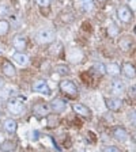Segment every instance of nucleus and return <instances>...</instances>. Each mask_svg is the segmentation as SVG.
Here are the masks:
<instances>
[{"label": "nucleus", "mask_w": 136, "mask_h": 152, "mask_svg": "<svg viewBox=\"0 0 136 152\" xmlns=\"http://www.w3.org/2000/svg\"><path fill=\"white\" fill-rule=\"evenodd\" d=\"M49 107H51L56 114H60V113H63V111H65L67 103L63 101V99L56 98V99H53V101L51 102V106H49Z\"/></svg>", "instance_id": "6"}, {"label": "nucleus", "mask_w": 136, "mask_h": 152, "mask_svg": "<svg viewBox=\"0 0 136 152\" xmlns=\"http://www.w3.org/2000/svg\"><path fill=\"white\" fill-rule=\"evenodd\" d=\"M1 151L3 152H12L15 149V142L14 141H6L4 144H1Z\"/></svg>", "instance_id": "19"}, {"label": "nucleus", "mask_w": 136, "mask_h": 152, "mask_svg": "<svg viewBox=\"0 0 136 152\" xmlns=\"http://www.w3.org/2000/svg\"><path fill=\"white\" fill-rule=\"evenodd\" d=\"M57 73H60V75H63V76H65V75H68L70 73V68L67 65H57Z\"/></svg>", "instance_id": "23"}, {"label": "nucleus", "mask_w": 136, "mask_h": 152, "mask_svg": "<svg viewBox=\"0 0 136 152\" xmlns=\"http://www.w3.org/2000/svg\"><path fill=\"white\" fill-rule=\"evenodd\" d=\"M113 136L117 140H120V141H127L128 140V133L124 128H114Z\"/></svg>", "instance_id": "12"}, {"label": "nucleus", "mask_w": 136, "mask_h": 152, "mask_svg": "<svg viewBox=\"0 0 136 152\" xmlns=\"http://www.w3.org/2000/svg\"><path fill=\"white\" fill-rule=\"evenodd\" d=\"M10 30V23L6 19H0V35H6Z\"/></svg>", "instance_id": "18"}, {"label": "nucleus", "mask_w": 136, "mask_h": 152, "mask_svg": "<svg viewBox=\"0 0 136 152\" xmlns=\"http://www.w3.org/2000/svg\"><path fill=\"white\" fill-rule=\"evenodd\" d=\"M33 91L38 92V94H44V95H49L51 94V90H49V86L45 80H37V82L33 83Z\"/></svg>", "instance_id": "4"}, {"label": "nucleus", "mask_w": 136, "mask_h": 152, "mask_svg": "<svg viewBox=\"0 0 136 152\" xmlns=\"http://www.w3.org/2000/svg\"><path fill=\"white\" fill-rule=\"evenodd\" d=\"M112 91H113L114 94H123V92L125 91V84L118 79L113 80V83H112Z\"/></svg>", "instance_id": "13"}, {"label": "nucleus", "mask_w": 136, "mask_h": 152, "mask_svg": "<svg viewBox=\"0 0 136 152\" xmlns=\"http://www.w3.org/2000/svg\"><path fill=\"white\" fill-rule=\"evenodd\" d=\"M118 33H120V28L117 27V25H116V23H110L108 27V34L110 35V37H116Z\"/></svg>", "instance_id": "20"}, {"label": "nucleus", "mask_w": 136, "mask_h": 152, "mask_svg": "<svg viewBox=\"0 0 136 152\" xmlns=\"http://www.w3.org/2000/svg\"><path fill=\"white\" fill-rule=\"evenodd\" d=\"M12 57H14V60L18 64H21V65H26V64H27V57H26V54H23L22 52H15V53L12 54Z\"/></svg>", "instance_id": "17"}, {"label": "nucleus", "mask_w": 136, "mask_h": 152, "mask_svg": "<svg viewBox=\"0 0 136 152\" xmlns=\"http://www.w3.org/2000/svg\"><path fill=\"white\" fill-rule=\"evenodd\" d=\"M3 73L7 76V77H14V76L16 75L15 66L10 63V61H4L3 63Z\"/></svg>", "instance_id": "11"}, {"label": "nucleus", "mask_w": 136, "mask_h": 152, "mask_svg": "<svg viewBox=\"0 0 136 152\" xmlns=\"http://www.w3.org/2000/svg\"><path fill=\"white\" fill-rule=\"evenodd\" d=\"M106 106L112 111H118L123 106V101L120 98H108L106 99Z\"/></svg>", "instance_id": "8"}, {"label": "nucleus", "mask_w": 136, "mask_h": 152, "mask_svg": "<svg viewBox=\"0 0 136 152\" xmlns=\"http://www.w3.org/2000/svg\"><path fill=\"white\" fill-rule=\"evenodd\" d=\"M1 84H3V82H1V79H0V86H1Z\"/></svg>", "instance_id": "29"}, {"label": "nucleus", "mask_w": 136, "mask_h": 152, "mask_svg": "<svg viewBox=\"0 0 136 152\" xmlns=\"http://www.w3.org/2000/svg\"><path fill=\"white\" fill-rule=\"evenodd\" d=\"M123 72L127 77H129V79H135V66H133V64L125 63L123 65Z\"/></svg>", "instance_id": "14"}, {"label": "nucleus", "mask_w": 136, "mask_h": 152, "mask_svg": "<svg viewBox=\"0 0 136 152\" xmlns=\"http://www.w3.org/2000/svg\"><path fill=\"white\" fill-rule=\"evenodd\" d=\"M97 1H105V0H97Z\"/></svg>", "instance_id": "30"}, {"label": "nucleus", "mask_w": 136, "mask_h": 152, "mask_svg": "<svg viewBox=\"0 0 136 152\" xmlns=\"http://www.w3.org/2000/svg\"><path fill=\"white\" fill-rule=\"evenodd\" d=\"M72 110L75 111L76 114L83 115V117H89V115H90V110L86 107L85 104H82V103H74L72 104Z\"/></svg>", "instance_id": "10"}, {"label": "nucleus", "mask_w": 136, "mask_h": 152, "mask_svg": "<svg viewBox=\"0 0 136 152\" xmlns=\"http://www.w3.org/2000/svg\"><path fill=\"white\" fill-rule=\"evenodd\" d=\"M120 46L123 48L124 50H128V49L131 48V39L129 38H123V39L120 41Z\"/></svg>", "instance_id": "24"}, {"label": "nucleus", "mask_w": 136, "mask_h": 152, "mask_svg": "<svg viewBox=\"0 0 136 152\" xmlns=\"http://www.w3.org/2000/svg\"><path fill=\"white\" fill-rule=\"evenodd\" d=\"M51 107H49V104L46 103H37L34 104V107H33V111H34L35 115L38 117H44V115H48Z\"/></svg>", "instance_id": "7"}, {"label": "nucleus", "mask_w": 136, "mask_h": 152, "mask_svg": "<svg viewBox=\"0 0 136 152\" xmlns=\"http://www.w3.org/2000/svg\"><path fill=\"white\" fill-rule=\"evenodd\" d=\"M57 124H59V118H57V115L52 114V115H49V117H48V126H49V128L56 126Z\"/></svg>", "instance_id": "22"}, {"label": "nucleus", "mask_w": 136, "mask_h": 152, "mask_svg": "<svg viewBox=\"0 0 136 152\" xmlns=\"http://www.w3.org/2000/svg\"><path fill=\"white\" fill-rule=\"evenodd\" d=\"M120 66L117 65V64H114V63H112V64H108V65L105 66V72L106 73H109L110 76H117L118 73H120Z\"/></svg>", "instance_id": "16"}, {"label": "nucleus", "mask_w": 136, "mask_h": 152, "mask_svg": "<svg viewBox=\"0 0 136 152\" xmlns=\"http://www.w3.org/2000/svg\"><path fill=\"white\" fill-rule=\"evenodd\" d=\"M35 3L40 7H48L51 4V0H35Z\"/></svg>", "instance_id": "28"}, {"label": "nucleus", "mask_w": 136, "mask_h": 152, "mask_svg": "<svg viewBox=\"0 0 136 152\" xmlns=\"http://www.w3.org/2000/svg\"><path fill=\"white\" fill-rule=\"evenodd\" d=\"M16 128H18V125H16L15 120L8 118V120L4 121V130H6L7 133H15L16 132Z\"/></svg>", "instance_id": "15"}, {"label": "nucleus", "mask_w": 136, "mask_h": 152, "mask_svg": "<svg viewBox=\"0 0 136 152\" xmlns=\"http://www.w3.org/2000/svg\"><path fill=\"white\" fill-rule=\"evenodd\" d=\"M117 16H118V19H120L121 22L129 23L131 19H132V16H133V14H132V11H131V8L128 6H121L120 8L117 10Z\"/></svg>", "instance_id": "3"}, {"label": "nucleus", "mask_w": 136, "mask_h": 152, "mask_svg": "<svg viewBox=\"0 0 136 152\" xmlns=\"http://www.w3.org/2000/svg\"><path fill=\"white\" fill-rule=\"evenodd\" d=\"M0 53H1V50H0Z\"/></svg>", "instance_id": "32"}, {"label": "nucleus", "mask_w": 136, "mask_h": 152, "mask_svg": "<svg viewBox=\"0 0 136 152\" xmlns=\"http://www.w3.org/2000/svg\"><path fill=\"white\" fill-rule=\"evenodd\" d=\"M0 115H1V111H0Z\"/></svg>", "instance_id": "31"}, {"label": "nucleus", "mask_w": 136, "mask_h": 152, "mask_svg": "<svg viewBox=\"0 0 136 152\" xmlns=\"http://www.w3.org/2000/svg\"><path fill=\"white\" fill-rule=\"evenodd\" d=\"M14 92H15V90H14L12 87H10V86H7V87H3V90H1L0 95H1L3 98H10Z\"/></svg>", "instance_id": "21"}, {"label": "nucleus", "mask_w": 136, "mask_h": 152, "mask_svg": "<svg viewBox=\"0 0 136 152\" xmlns=\"http://www.w3.org/2000/svg\"><path fill=\"white\" fill-rule=\"evenodd\" d=\"M80 3H82V7L85 11H90L93 8V1L91 0H80Z\"/></svg>", "instance_id": "25"}, {"label": "nucleus", "mask_w": 136, "mask_h": 152, "mask_svg": "<svg viewBox=\"0 0 136 152\" xmlns=\"http://www.w3.org/2000/svg\"><path fill=\"white\" fill-rule=\"evenodd\" d=\"M10 14V7L7 4H0V16H7Z\"/></svg>", "instance_id": "26"}, {"label": "nucleus", "mask_w": 136, "mask_h": 152, "mask_svg": "<svg viewBox=\"0 0 136 152\" xmlns=\"http://www.w3.org/2000/svg\"><path fill=\"white\" fill-rule=\"evenodd\" d=\"M25 96H16V98H11L8 101V103H7V109H8V111L12 115H19V114H22L23 110H25V104H23V102H25Z\"/></svg>", "instance_id": "1"}, {"label": "nucleus", "mask_w": 136, "mask_h": 152, "mask_svg": "<svg viewBox=\"0 0 136 152\" xmlns=\"http://www.w3.org/2000/svg\"><path fill=\"white\" fill-rule=\"evenodd\" d=\"M26 38L22 35H16L14 38V48L16 49V52H23L26 49Z\"/></svg>", "instance_id": "9"}, {"label": "nucleus", "mask_w": 136, "mask_h": 152, "mask_svg": "<svg viewBox=\"0 0 136 152\" xmlns=\"http://www.w3.org/2000/svg\"><path fill=\"white\" fill-rule=\"evenodd\" d=\"M102 152H121V151L117 148V147H114V145H109V147H105L104 151H102Z\"/></svg>", "instance_id": "27"}, {"label": "nucleus", "mask_w": 136, "mask_h": 152, "mask_svg": "<svg viewBox=\"0 0 136 152\" xmlns=\"http://www.w3.org/2000/svg\"><path fill=\"white\" fill-rule=\"evenodd\" d=\"M37 38L41 44H49V42H52L54 39V33L52 30H41L38 33Z\"/></svg>", "instance_id": "5"}, {"label": "nucleus", "mask_w": 136, "mask_h": 152, "mask_svg": "<svg viewBox=\"0 0 136 152\" xmlns=\"http://www.w3.org/2000/svg\"><path fill=\"white\" fill-rule=\"evenodd\" d=\"M59 87H60L61 92H63L64 95H67V96H70L71 99H74L76 95H78V87H76V84L72 83L71 80H61Z\"/></svg>", "instance_id": "2"}]
</instances>
